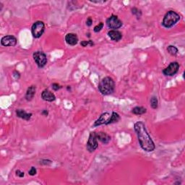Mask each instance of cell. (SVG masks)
I'll use <instances>...</instances> for the list:
<instances>
[{
  "label": "cell",
  "mask_w": 185,
  "mask_h": 185,
  "mask_svg": "<svg viewBox=\"0 0 185 185\" xmlns=\"http://www.w3.org/2000/svg\"><path fill=\"white\" fill-rule=\"evenodd\" d=\"M36 173H37V171H36V169H35V167H31V169L28 171V173L30 176H35V174H36Z\"/></svg>",
  "instance_id": "cell-24"
},
{
  "label": "cell",
  "mask_w": 185,
  "mask_h": 185,
  "mask_svg": "<svg viewBox=\"0 0 185 185\" xmlns=\"http://www.w3.org/2000/svg\"><path fill=\"white\" fill-rule=\"evenodd\" d=\"M111 117V114H110V113L108 112L102 113V114L100 116L99 119L95 122L94 127H98V126L102 125V124H109Z\"/></svg>",
  "instance_id": "cell-9"
},
{
  "label": "cell",
  "mask_w": 185,
  "mask_h": 185,
  "mask_svg": "<svg viewBox=\"0 0 185 185\" xmlns=\"http://www.w3.org/2000/svg\"><path fill=\"white\" fill-rule=\"evenodd\" d=\"M13 75H14V77L16 79H18V78H20V77H21V75H20V73L18 72H17V71H15L14 73H13Z\"/></svg>",
  "instance_id": "cell-28"
},
{
  "label": "cell",
  "mask_w": 185,
  "mask_h": 185,
  "mask_svg": "<svg viewBox=\"0 0 185 185\" xmlns=\"http://www.w3.org/2000/svg\"><path fill=\"white\" fill-rule=\"evenodd\" d=\"M33 59L39 68L44 67L47 64V57L43 52H36L33 53Z\"/></svg>",
  "instance_id": "cell-5"
},
{
  "label": "cell",
  "mask_w": 185,
  "mask_h": 185,
  "mask_svg": "<svg viewBox=\"0 0 185 185\" xmlns=\"http://www.w3.org/2000/svg\"><path fill=\"white\" fill-rule=\"evenodd\" d=\"M80 44H81L82 46H83V47H86V46L90 45L91 46H93V45H94V44H93V41H82L81 43H80Z\"/></svg>",
  "instance_id": "cell-22"
},
{
  "label": "cell",
  "mask_w": 185,
  "mask_h": 185,
  "mask_svg": "<svg viewBox=\"0 0 185 185\" xmlns=\"http://www.w3.org/2000/svg\"><path fill=\"white\" fill-rule=\"evenodd\" d=\"M179 69V64L177 62H171L169 65L163 70V73L166 76H173L178 72Z\"/></svg>",
  "instance_id": "cell-8"
},
{
  "label": "cell",
  "mask_w": 185,
  "mask_h": 185,
  "mask_svg": "<svg viewBox=\"0 0 185 185\" xmlns=\"http://www.w3.org/2000/svg\"><path fill=\"white\" fill-rule=\"evenodd\" d=\"M96 137H97V139L104 144H108L109 141L111 140V137L106 132H97Z\"/></svg>",
  "instance_id": "cell-13"
},
{
  "label": "cell",
  "mask_w": 185,
  "mask_h": 185,
  "mask_svg": "<svg viewBox=\"0 0 185 185\" xmlns=\"http://www.w3.org/2000/svg\"><path fill=\"white\" fill-rule=\"evenodd\" d=\"M44 30H45V25L42 21H36L33 23L31 28V33L35 39L41 37L43 35Z\"/></svg>",
  "instance_id": "cell-4"
},
{
  "label": "cell",
  "mask_w": 185,
  "mask_h": 185,
  "mask_svg": "<svg viewBox=\"0 0 185 185\" xmlns=\"http://www.w3.org/2000/svg\"><path fill=\"white\" fill-rule=\"evenodd\" d=\"M16 174H17V176H18L19 177H23L24 175H25V173H24V172H23V171L17 170V171H16Z\"/></svg>",
  "instance_id": "cell-26"
},
{
  "label": "cell",
  "mask_w": 185,
  "mask_h": 185,
  "mask_svg": "<svg viewBox=\"0 0 185 185\" xmlns=\"http://www.w3.org/2000/svg\"><path fill=\"white\" fill-rule=\"evenodd\" d=\"M115 89V82L110 77H106L101 80L99 85V90L102 95L112 94Z\"/></svg>",
  "instance_id": "cell-2"
},
{
  "label": "cell",
  "mask_w": 185,
  "mask_h": 185,
  "mask_svg": "<svg viewBox=\"0 0 185 185\" xmlns=\"http://www.w3.org/2000/svg\"><path fill=\"white\" fill-rule=\"evenodd\" d=\"M180 17L179 15L177 13L174 11H169L165 15L163 20L162 25H164L165 28H170L173 25H175L179 21Z\"/></svg>",
  "instance_id": "cell-3"
},
{
  "label": "cell",
  "mask_w": 185,
  "mask_h": 185,
  "mask_svg": "<svg viewBox=\"0 0 185 185\" xmlns=\"http://www.w3.org/2000/svg\"><path fill=\"white\" fill-rule=\"evenodd\" d=\"M106 25L111 29H119L122 26V22L118 18L117 16L111 15L106 20Z\"/></svg>",
  "instance_id": "cell-7"
},
{
  "label": "cell",
  "mask_w": 185,
  "mask_h": 185,
  "mask_svg": "<svg viewBox=\"0 0 185 185\" xmlns=\"http://www.w3.org/2000/svg\"><path fill=\"white\" fill-rule=\"evenodd\" d=\"M65 41L69 45L75 46L78 42V38L75 33H68L65 36Z\"/></svg>",
  "instance_id": "cell-12"
},
{
  "label": "cell",
  "mask_w": 185,
  "mask_h": 185,
  "mask_svg": "<svg viewBox=\"0 0 185 185\" xmlns=\"http://www.w3.org/2000/svg\"><path fill=\"white\" fill-rule=\"evenodd\" d=\"M108 35L111 38V40H113L114 41H119L122 38V33L116 30H111L109 31Z\"/></svg>",
  "instance_id": "cell-14"
},
{
  "label": "cell",
  "mask_w": 185,
  "mask_h": 185,
  "mask_svg": "<svg viewBox=\"0 0 185 185\" xmlns=\"http://www.w3.org/2000/svg\"><path fill=\"white\" fill-rule=\"evenodd\" d=\"M135 130L137 133L138 140L140 147L146 152H152L155 150V146L150 136L147 132L146 125L142 122H137L134 126Z\"/></svg>",
  "instance_id": "cell-1"
},
{
  "label": "cell",
  "mask_w": 185,
  "mask_h": 185,
  "mask_svg": "<svg viewBox=\"0 0 185 185\" xmlns=\"http://www.w3.org/2000/svg\"><path fill=\"white\" fill-rule=\"evenodd\" d=\"M41 98L44 101L49 102H52L55 101L56 99L54 94L51 92L49 90H48V89H45V90H43V92L41 93Z\"/></svg>",
  "instance_id": "cell-11"
},
{
  "label": "cell",
  "mask_w": 185,
  "mask_h": 185,
  "mask_svg": "<svg viewBox=\"0 0 185 185\" xmlns=\"http://www.w3.org/2000/svg\"><path fill=\"white\" fill-rule=\"evenodd\" d=\"M147 109L142 106H136L132 109V113L135 115H142L146 113Z\"/></svg>",
  "instance_id": "cell-17"
},
{
  "label": "cell",
  "mask_w": 185,
  "mask_h": 185,
  "mask_svg": "<svg viewBox=\"0 0 185 185\" xmlns=\"http://www.w3.org/2000/svg\"><path fill=\"white\" fill-rule=\"evenodd\" d=\"M48 111L46 110H44L43 111H42V114L44 115V116H47L48 115Z\"/></svg>",
  "instance_id": "cell-29"
},
{
  "label": "cell",
  "mask_w": 185,
  "mask_h": 185,
  "mask_svg": "<svg viewBox=\"0 0 185 185\" xmlns=\"http://www.w3.org/2000/svg\"><path fill=\"white\" fill-rule=\"evenodd\" d=\"M35 90H36L35 86H31L30 87H29L25 94V99L27 101H31L33 99L35 94Z\"/></svg>",
  "instance_id": "cell-16"
},
{
  "label": "cell",
  "mask_w": 185,
  "mask_h": 185,
  "mask_svg": "<svg viewBox=\"0 0 185 185\" xmlns=\"http://www.w3.org/2000/svg\"><path fill=\"white\" fill-rule=\"evenodd\" d=\"M103 27H104V23H100L99 25L95 26V28H94V29H93V30H94V32L98 33V32H99V31L101 30V29L103 28Z\"/></svg>",
  "instance_id": "cell-23"
},
{
  "label": "cell",
  "mask_w": 185,
  "mask_h": 185,
  "mask_svg": "<svg viewBox=\"0 0 185 185\" xmlns=\"http://www.w3.org/2000/svg\"><path fill=\"white\" fill-rule=\"evenodd\" d=\"M92 23H93V20H92V18H91V17H88V18L87 19V21H86L87 25H88V26H90L91 25H92Z\"/></svg>",
  "instance_id": "cell-27"
},
{
  "label": "cell",
  "mask_w": 185,
  "mask_h": 185,
  "mask_svg": "<svg viewBox=\"0 0 185 185\" xmlns=\"http://www.w3.org/2000/svg\"><path fill=\"white\" fill-rule=\"evenodd\" d=\"M167 51H168V52L170 53V54L173 55V56L177 55V53H178L177 48L174 46H168V48H167Z\"/></svg>",
  "instance_id": "cell-19"
},
{
  "label": "cell",
  "mask_w": 185,
  "mask_h": 185,
  "mask_svg": "<svg viewBox=\"0 0 185 185\" xmlns=\"http://www.w3.org/2000/svg\"><path fill=\"white\" fill-rule=\"evenodd\" d=\"M16 114L18 117L24 120H26V121H29L30 118L32 117V113H27L25 111L23 110V109H17L16 111Z\"/></svg>",
  "instance_id": "cell-15"
},
{
  "label": "cell",
  "mask_w": 185,
  "mask_h": 185,
  "mask_svg": "<svg viewBox=\"0 0 185 185\" xmlns=\"http://www.w3.org/2000/svg\"><path fill=\"white\" fill-rule=\"evenodd\" d=\"M132 14L133 15H136V16H137V18H140V16H141V11L140 10H138L137 8H133V9H132Z\"/></svg>",
  "instance_id": "cell-21"
},
{
  "label": "cell",
  "mask_w": 185,
  "mask_h": 185,
  "mask_svg": "<svg viewBox=\"0 0 185 185\" xmlns=\"http://www.w3.org/2000/svg\"><path fill=\"white\" fill-rule=\"evenodd\" d=\"M1 44L4 46H14L17 44V39L13 35H5L2 39Z\"/></svg>",
  "instance_id": "cell-10"
},
{
  "label": "cell",
  "mask_w": 185,
  "mask_h": 185,
  "mask_svg": "<svg viewBox=\"0 0 185 185\" xmlns=\"http://www.w3.org/2000/svg\"><path fill=\"white\" fill-rule=\"evenodd\" d=\"M119 119H120L119 115L117 113H116V112H112V113H111V117L110 121H109V124H112V123H115V122H119Z\"/></svg>",
  "instance_id": "cell-18"
},
{
  "label": "cell",
  "mask_w": 185,
  "mask_h": 185,
  "mask_svg": "<svg viewBox=\"0 0 185 185\" xmlns=\"http://www.w3.org/2000/svg\"><path fill=\"white\" fill-rule=\"evenodd\" d=\"M150 106L153 109H155L158 108V106H159V101H158V99L155 96H153L150 99Z\"/></svg>",
  "instance_id": "cell-20"
},
{
  "label": "cell",
  "mask_w": 185,
  "mask_h": 185,
  "mask_svg": "<svg viewBox=\"0 0 185 185\" xmlns=\"http://www.w3.org/2000/svg\"><path fill=\"white\" fill-rule=\"evenodd\" d=\"M52 86L53 90H59L60 88H62V87L57 83H53Z\"/></svg>",
  "instance_id": "cell-25"
},
{
  "label": "cell",
  "mask_w": 185,
  "mask_h": 185,
  "mask_svg": "<svg viewBox=\"0 0 185 185\" xmlns=\"http://www.w3.org/2000/svg\"><path fill=\"white\" fill-rule=\"evenodd\" d=\"M99 146L98 139L96 137V132H91L89 136V139L87 143V149L89 152H93Z\"/></svg>",
  "instance_id": "cell-6"
}]
</instances>
